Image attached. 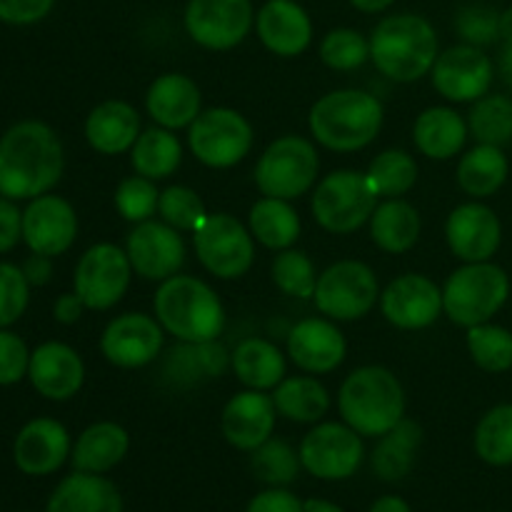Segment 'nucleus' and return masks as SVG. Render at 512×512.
<instances>
[{"instance_id":"nucleus-1","label":"nucleus","mask_w":512,"mask_h":512,"mask_svg":"<svg viewBox=\"0 0 512 512\" xmlns=\"http://www.w3.org/2000/svg\"><path fill=\"white\" fill-rule=\"evenodd\" d=\"M65 155L58 133L40 120H20L0 138V195L33 200L63 178Z\"/></svg>"},{"instance_id":"nucleus-2","label":"nucleus","mask_w":512,"mask_h":512,"mask_svg":"<svg viewBox=\"0 0 512 512\" xmlns=\"http://www.w3.org/2000/svg\"><path fill=\"white\" fill-rule=\"evenodd\" d=\"M438 55V33L418 13L388 15L370 35V60L385 78L398 83H415L430 75Z\"/></svg>"},{"instance_id":"nucleus-3","label":"nucleus","mask_w":512,"mask_h":512,"mask_svg":"<svg viewBox=\"0 0 512 512\" xmlns=\"http://www.w3.org/2000/svg\"><path fill=\"white\" fill-rule=\"evenodd\" d=\"M383 103L365 90L343 88L323 95L310 108V135L335 153H355L378 138L383 128Z\"/></svg>"},{"instance_id":"nucleus-4","label":"nucleus","mask_w":512,"mask_h":512,"mask_svg":"<svg viewBox=\"0 0 512 512\" xmlns=\"http://www.w3.org/2000/svg\"><path fill=\"white\" fill-rule=\"evenodd\" d=\"M343 423L363 438H383L405 418V393L398 375L383 365H365L343 380L338 393Z\"/></svg>"},{"instance_id":"nucleus-5","label":"nucleus","mask_w":512,"mask_h":512,"mask_svg":"<svg viewBox=\"0 0 512 512\" xmlns=\"http://www.w3.org/2000/svg\"><path fill=\"white\" fill-rule=\"evenodd\" d=\"M153 310L165 333L180 343L218 340L225 328V308L215 290L193 275H173L155 290Z\"/></svg>"},{"instance_id":"nucleus-6","label":"nucleus","mask_w":512,"mask_h":512,"mask_svg":"<svg viewBox=\"0 0 512 512\" xmlns=\"http://www.w3.org/2000/svg\"><path fill=\"white\" fill-rule=\"evenodd\" d=\"M510 298V275L493 260L465 263L443 285V313L460 328L490 323Z\"/></svg>"},{"instance_id":"nucleus-7","label":"nucleus","mask_w":512,"mask_h":512,"mask_svg":"<svg viewBox=\"0 0 512 512\" xmlns=\"http://www.w3.org/2000/svg\"><path fill=\"white\" fill-rule=\"evenodd\" d=\"M378 208V193L368 175L358 170H335L315 188L310 210L315 223L335 235H350L370 223Z\"/></svg>"},{"instance_id":"nucleus-8","label":"nucleus","mask_w":512,"mask_h":512,"mask_svg":"<svg viewBox=\"0 0 512 512\" xmlns=\"http://www.w3.org/2000/svg\"><path fill=\"white\" fill-rule=\"evenodd\" d=\"M320 158L315 145L300 135L273 140L255 165V185L265 198L295 200L318 180Z\"/></svg>"},{"instance_id":"nucleus-9","label":"nucleus","mask_w":512,"mask_h":512,"mask_svg":"<svg viewBox=\"0 0 512 512\" xmlns=\"http://www.w3.org/2000/svg\"><path fill=\"white\" fill-rule=\"evenodd\" d=\"M380 298L378 275L363 260H340L318 275L313 303L330 320H360Z\"/></svg>"},{"instance_id":"nucleus-10","label":"nucleus","mask_w":512,"mask_h":512,"mask_svg":"<svg viewBox=\"0 0 512 512\" xmlns=\"http://www.w3.org/2000/svg\"><path fill=\"white\" fill-rule=\"evenodd\" d=\"M193 245L200 265L220 280H238L253 268V233L230 213H208L193 233Z\"/></svg>"},{"instance_id":"nucleus-11","label":"nucleus","mask_w":512,"mask_h":512,"mask_svg":"<svg viewBox=\"0 0 512 512\" xmlns=\"http://www.w3.org/2000/svg\"><path fill=\"white\" fill-rule=\"evenodd\" d=\"M253 125L233 108L203 110L188 128V145L208 168H233L253 150Z\"/></svg>"},{"instance_id":"nucleus-12","label":"nucleus","mask_w":512,"mask_h":512,"mask_svg":"<svg viewBox=\"0 0 512 512\" xmlns=\"http://www.w3.org/2000/svg\"><path fill=\"white\" fill-rule=\"evenodd\" d=\"M133 265L128 253L113 243H98L80 255L73 290L88 310H110L128 293Z\"/></svg>"},{"instance_id":"nucleus-13","label":"nucleus","mask_w":512,"mask_h":512,"mask_svg":"<svg viewBox=\"0 0 512 512\" xmlns=\"http://www.w3.org/2000/svg\"><path fill=\"white\" fill-rule=\"evenodd\" d=\"M185 33L208 50H233L255 28L253 0H188Z\"/></svg>"},{"instance_id":"nucleus-14","label":"nucleus","mask_w":512,"mask_h":512,"mask_svg":"<svg viewBox=\"0 0 512 512\" xmlns=\"http://www.w3.org/2000/svg\"><path fill=\"white\" fill-rule=\"evenodd\" d=\"M300 463L318 480H348L363 465V435L345 423H320L300 443Z\"/></svg>"},{"instance_id":"nucleus-15","label":"nucleus","mask_w":512,"mask_h":512,"mask_svg":"<svg viewBox=\"0 0 512 512\" xmlns=\"http://www.w3.org/2000/svg\"><path fill=\"white\" fill-rule=\"evenodd\" d=\"M433 88L450 103H475L490 93L495 80V63L483 48L453 45L438 55L433 70Z\"/></svg>"},{"instance_id":"nucleus-16","label":"nucleus","mask_w":512,"mask_h":512,"mask_svg":"<svg viewBox=\"0 0 512 512\" xmlns=\"http://www.w3.org/2000/svg\"><path fill=\"white\" fill-rule=\"evenodd\" d=\"M125 253L133 265V273L155 283L173 278L185 265L183 235L163 220L150 218L145 223H135L125 240Z\"/></svg>"},{"instance_id":"nucleus-17","label":"nucleus","mask_w":512,"mask_h":512,"mask_svg":"<svg viewBox=\"0 0 512 512\" xmlns=\"http://www.w3.org/2000/svg\"><path fill=\"white\" fill-rule=\"evenodd\" d=\"M160 350H163V325L153 315H118L105 325L100 335V353L115 368H145L158 360Z\"/></svg>"},{"instance_id":"nucleus-18","label":"nucleus","mask_w":512,"mask_h":512,"mask_svg":"<svg viewBox=\"0 0 512 512\" xmlns=\"http://www.w3.org/2000/svg\"><path fill=\"white\" fill-rule=\"evenodd\" d=\"M78 238V215L75 208L60 195H38L28 200L23 210V243L30 253L63 255L73 248Z\"/></svg>"},{"instance_id":"nucleus-19","label":"nucleus","mask_w":512,"mask_h":512,"mask_svg":"<svg viewBox=\"0 0 512 512\" xmlns=\"http://www.w3.org/2000/svg\"><path fill=\"white\" fill-rule=\"evenodd\" d=\"M445 240L453 255L463 263H485L503 243V223L490 205L480 200L458 205L445 223Z\"/></svg>"},{"instance_id":"nucleus-20","label":"nucleus","mask_w":512,"mask_h":512,"mask_svg":"<svg viewBox=\"0 0 512 512\" xmlns=\"http://www.w3.org/2000/svg\"><path fill=\"white\" fill-rule=\"evenodd\" d=\"M380 310L395 328L423 330L443 313V288L428 275H400L380 293Z\"/></svg>"},{"instance_id":"nucleus-21","label":"nucleus","mask_w":512,"mask_h":512,"mask_svg":"<svg viewBox=\"0 0 512 512\" xmlns=\"http://www.w3.org/2000/svg\"><path fill=\"white\" fill-rule=\"evenodd\" d=\"M28 380L45 400L63 403L75 398L83 388L85 363L75 348L50 340L30 353Z\"/></svg>"},{"instance_id":"nucleus-22","label":"nucleus","mask_w":512,"mask_h":512,"mask_svg":"<svg viewBox=\"0 0 512 512\" xmlns=\"http://www.w3.org/2000/svg\"><path fill=\"white\" fill-rule=\"evenodd\" d=\"M275 418H278V408L273 403V395L248 388L228 400L220 415V430L233 448L253 453L265 440L273 438Z\"/></svg>"},{"instance_id":"nucleus-23","label":"nucleus","mask_w":512,"mask_h":512,"mask_svg":"<svg viewBox=\"0 0 512 512\" xmlns=\"http://www.w3.org/2000/svg\"><path fill=\"white\" fill-rule=\"evenodd\" d=\"M73 453L70 435L63 423L53 418H35L20 428L13 443V460L20 473L50 475L63 468L68 455Z\"/></svg>"},{"instance_id":"nucleus-24","label":"nucleus","mask_w":512,"mask_h":512,"mask_svg":"<svg viewBox=\"0 0 512 512\" xmlns=\"http://www.w3.org/2000/svg\"><path fill=\"white\" fill-rule=\"evenodd\" d=\"M348 343L330 318H305L288 333V355L310 375L333 373L343 365Z\"/></svg>"},{"instance_id":"nucleus-25","label":"nucleus","mask_w":512,"mask_h":512,"mask_svg":"<svg viewBox=\"0 0 512 512\" xmlns=\"http://www.w3.org/2000/svg\"><path fill=\"white\" fill-rule=\"evenodd\" d=\"M255 30L260 43L280 58H295L313 43V20L295 0H268L260 5Z\"/></svg>"},{"instance_id":"nucleus-26","label":"nucleus","mask_w":512,"mask_h":512,"mask_svg":"<svg viewBox=\"0 0 512 512\" xmlns=\"http://www.w3.org/2000/svg\"><path fill=\"white\" fill-rule=\"evenodd\" d=\"M145 110L160 128H190L193 120L203 113V95L198 83L188 75L165 73L150 83Z\"/></svg>"},{"instance_id":"nucleus-27","label":"nucleus","mask_w":512,"mask_h":512,"mask_svg":"<svg viewBox=\"0 0 512 512\" xmlns=\"http://www.w3.org/2000/svg\"><path fill=\"white\" fill-rule=\"evenodd\" d=\"M140 135V115L125 100H105L85 118V140L100 155L128 153Z\"/></svg>"},{"instance_id":"nucleus-28","label":"nucleus","mask_w":512,"mask_h":512,"mask_svg":"<svg viewBox=\"0 0 512 512\" xmlns=\"http://www.w3.org/2000/svg\"><path fill=\"white\" fill-rule=\"evenodd\" d=\"M230 368V353L218 340L183 343L168 350L163 360V378L175 388H190L203 380L220 378Z\"/></svg>"},{"instance_id":"nucleus-29","label":"nucleus","mask_w":512,"mask_h":512,"mask_svg":"<svg viewBox=\"0 0 512 512\" xmlns=\"http://www.w3.org/2000/svg\"><path fill=\"white\" fill-rule=\"evenodd\" d=\"M45 512H123V498L103 475L75 470L60 480Z\"/></svg>"},{"instance_id":"nucleus-30","label":"nucleus","mask_w":512,"mask_h":512,"mask_svg":"<svg viewBox=\"0 0 512 512\" xmlns=\"http://www.w3.org/2000/svg\"><path fill=\"white\" fill-rule=\"evenodd\" d=\"M468 120L453 108L423 110L413 125V140L423 155L430 160H450L468 143Z\"/></svg>"},{"instance_id":"nucleus-31","label":"nucleus","mask_w":512,"mask_h":512,"mask_svg":"<svg viewBox=\"0 0 512 512\" xmlns=\"http://www.w3.org/2000/svg\"><path fill=\"white\" fill-rule=\"evenodd\" d=\"M128 448V430L118 423L103 420V423H93L80 433L78 443L73 445V453H70V460H73V468L80 470V473L103 475L128 455Z\"/></svg>"},{"instance_id":"nucleus-32","label":"nucleus","mask_w":512,"mask_h":512,"mask_svg":"<svg viewBox=\"0 0 512 512\" xmlns=\"http://www.w3.org/2000/svg\"><path fill=\"white\" fill-rule=\"evenodd\" d=\"M230 368L250 390H273L285 378V355L265 338H245L230 353Z\"/></svg>"},{"instance_id":"nucleus-33","label":"nucleus","mask_w":512,"mask_h":512,"mask_svg":"<svg viewBox=\"0 0 512 512\" xmlns=\"http://www.w3.org/2000/svg\"><path fill=\"white\" fill-rule=\"evenodd\" d=\"M510 175V160L498 145L478 143L460 158L458 185L473 200L490 198L498 193Z\"/></svg>"},{"instance_id":"nucleus-34","label":"nucleus","mask_w":512,"mask_h":512,"mask_svg":"<svg viewBox=\"0 0 512 512\" xmlns=\"http://www.w3.org/2000/svg\"><path fill=\"white\" fill-rule=\"evenodd\" d=\"M370 238L385 253H408L420 238V213L400 198H388L370 218Z\"/></svg>"},{"instance_id":"nucleus-35","label":"nucleus","mask_w":512,"mask_h":512,"mask_svg":"<svg viewBox=\"0 0 512 512\" xmlns=\"http://www.w3.org/2000/svg\"><path fill=\"white\" fill-rule=\"evenodd\" d=\"M423 440V430L418 423L403 418L393 430L380 438L373 450V473L385 483L403 480L413 470L415 453Z\"/></svg>"},{"instance_id":"nucleus-36","label":"nucleus","mask_w":512,"mask_h":512,"mask_svg":"<svg viewBox=\"0 0 512 512\" xmlns=\"http://www.w3.org/2000/svg\"><path fill=\"white\" fill-rule=\"evenodd\" d=\"M180 160H183V145L178 135L160 125L143 130L130 148V163L135 173L150 180L170 178L178 170Z\"/></svg>"},{"instance_id":"nucleus-37","label":"nucleus","mask_w":512,"mask_h":512,"mask_svg":"<svg viewBox=\"0 0 512 512\" xmlns=\"http://www.w3.org/2000/svg\"><path fill=\"white\" fill-rule=\"evenodd\" d=\"M250 233L270 250L293 248L300 238V218L290 200L263 198L250 208Z\"/></svg>"},{"instance_id":"nucleus-38","label":"nucleus","mask_w":512,"mask_h":512,"mask_svg":"<svg viewBox=\"0 0 512 512\" xmlns=\"http://www.w3.org/2000/svg\"><path fill=\"white\" fill-rule=\"evenodd\" d=\"M273 403L293 423H318L330 410V395L323 383L310 375H298L280 380L278 388H273Z\"/></svg>"},{"instance_id":"nucleus-39","label":"nucleus","mask_w":512,"mask_h":512,"mask_svg":"<svg viewBox=\"0 0 512 512\" xmlns=\"http://www.w3.org/2000/svg\"><path fill=\"white\" fill-rule=\"evenodd\" d=\"M475 453L493 468L512 465V403H500L480 418L475 428Z\"/></svg>"},{"instance_id":"nucleus-40","label":"nucleus","mask_w":512,"mask_h":512,"mask_svg":"<svg viewBox=\"0 0 512 512\" xmlns=\"http://www.w3.org/2000/svg\"><path fill=\"white\" fill-rule=\"evenodd\" d=\"M468 130L475 143L503 145L512 143V98L510 95L488 93L475 100L468 113Z\"/></svg>"},{"instance_id":"nucleus-41","label":"nucleus","mask_w":512,"mask_h":512,"mask_svg":"<svg viewBox=\"0 0 512 512\" xmlns=\"http://www.w3.org/2000/svg\"><path fill=\"white\" fill-rule=\"evenodd\" d=\"M365 175L378 198H400L418 183V163L405 150H383L375 155Z\"/></svg>"},{"instance_id":"nucleus-42","label":"nucleus","mask_w":512,"mask_h":512,"mask_svg":"<svg viewBox=\"0 0 512 512\" xmlns=\"http://www.w3.org/2000/svg\"><path fill=\"white\" fill-rule=\"evenodd\" d=\"M468 353L485 373H508L512 370V330L495 323L473 325L468 328Z\"/></svg>"},{"instance_id":"nucleus-43","label":"nucleus","mask_w":512,"mask_h":512,"mask_svg":"<svg viewBox=\"0 0 512 512\" xmlns=\"http://www.w3.org/2000/svg\"><path fill=\"white\" fill-rule=\"evenodd\" d=\"M250 468H253L255 478L260 483L283 488V485H290L298 478L303 463H300V453H295L285 440L270 438L258 450H253Z\"/></svg>"},{"instance_id":"nucleus-44","label":"nucleus","mask_w":512,"mask_h":512,"mask_svg":"<svg viewBox=\"0 0 512 512\" xmlns=\"http://www.w3.org/2000/svg\"><path fill=\"white\" fill-rule=\"evenodd\" d=\"M158 213L163 223L170 228L180 230V233H195L208 218L203 198L195 193L188 185H170L160 193L158 200Z\"/></svg>"},{"instance_id":"nucleus-45","label":"nucleus","mask_w":512,"mask_h":512,"mask_svg":"<svg viewBox=\"0 0 512 512\" xmlns=\"http://www.w3.org/2000/svg\"><path fill=\"white\" fill-rule=\"evenodd\" d=\"M273 283L283 290L285 295L308 300L315 295L318 275H315L313 260L300 250H278L273 260Z\"/></svg>"},{"instance_id":"nucleus-46","label":"nucleus","mask_w":512,"mask_h":512,"mask_svg":"<svg viewBox=\"0 0 512 512\" xmlns=\"http://www.w3.org/2000/svg\"><path fill=\"white\" fill-rule=\"evenodd\" d=\"M320 60L333 70H355L370 60V40L355 28H335L320 43Z\"/></svg>"},{"instance_id":"nucleus-47","label":"nucleus","mask_w":512,"mask_h":512,"mask_svg":"<svg viewBox=\"0 0 512 512\" xmlns=\"http://www.w3.org/2000/svg\"><path fill=\"white\" fill-rule=\"evenodd\" d=\"M160 193L155 188V180L145 175H133L125 178L115 190V208L130 223H145L158 213Z\"/></svg>"},{"instance_id":"nucleus-48","label":"nucleus","mask_w":512,"mask_h":512,"mask_svg":"<svg viewBox=\"0 0 512 512\" xmlns=\"http://www.w3.org/2000/svg\"><path fill=\"white\" fill-rule=\"evenodd\" d=\"M30 303V283L23 268L0 263V328H10L25 315Z\"/></svg>"},{"instance_id":"nucleus-49","label":"nucleus","mask_w":512,"mask_h":512,"mask_svg":"<svg viewBox=\"0 0 512 512\" xmlns=\"http://www.w3.org/2000/svg\"><path fill=\"white\" fill-rule=\"evenodd\" d=\"M460 38L475 48H485L500 40V13L490 5H465L455 18Z\"/></svg>"},{"instance_id":"nucleus-50","label":"nucleus","mask_w":512,"mask_h":512,"mask_svg":"<svg viewBox=\"0 0 512 512\" xmlns=\"http://www.w3.org/2000/svg\"><path fill=\"white\" fill-rule=\"evenodd\" d=\"M30 353L25 340L15 335L10 328H0V385H18L28 378Z\"/></svg>"},{"instance_id":"nucleus-51","label":"nucleus","mask_w":512,"mask_h":512,"mask_svg":"<svg viewBox=\"0 0 512 512\" xmlns=\"http://www.w3.org/2000/svg\"><path fill=\"white\" fill-rule=\"evenodd\" d=\"M55 0H0V20L8 25H35L48 18Z\"/></svg>"},{"instance_id":"nucleus-52","label":"nucleus","mask_w":512,"mask_h":512,"mask_svg":"<svg viewBox=\"0 0 512 512\" xmlns=\"http://www.w3.org/2000/svg\"><path fill=\"white\" fill-rule=\"evenodd\" d=\"M23 240V210L15 200L0 195V255L10 253Z\"/></svg>"},{"instance_id":"nucleus-53","label":"nucleus","mask_w":512,"mask_h":512,"mask_svg":"<svg viewBox=\"0 0 512 512\" xmlns=\"http://www.w3.org/2000/svg\"><path fill=\"white\" fill-rule=\"evenodd\" d=\"M245 512H305L298 495L285 488H270L255 495Z\"/></svg>"},{"instance_id":"nucleus-54","label":"nucleus","mask_w":512,"mask_h":512,"mask_svg":"<svg viewBox=\"0 0 512 512\" xmlns=\"http://www.w3.org/2000/svg\"><path fill=\"white\" fill-rule=\"evenodd\" d=\"M20 268H23L30 288H40V285L50 283V278H53V258H48V255L30 253Z\"/></svg>"},{"instance_id":"nucleus-55","label":"nucleus","mask_w":512,"mask_h":512,"mask_svg":"<svg viewBox=\"0 0 512 512\" xmlns=\"http://www.w3.org/2000/svg\"><path fill=\"white\" fill-rule=\"evenodd\" d=\"M83 310H85V303L78 298V293H75V290H73V293L60 295V298L55 300V305H53L55 320H58V323H63V325L78 323V320L83 318Z\"/></svg>"},{"instance_id":"nucleus-56","label":"nucleus","mask_w":512,"mask_h":512,"mask_svg":"<svg viewBox=\"0 0 512 512\" xmlns=\"http://www.w3.org/2000/svg\"><path fill=\"white\" fill-rule=\"evenodd\" d=\"M370 512H413V510H410V505L405 503L403 498H398V495H383V498L375 500Z\"/></svg>"},{"instance_id":"nucleus-57","label":"nucleus","mask_w":512,"mask_h":512,"mask_svg":"<svg viewBox=\"0 0 512 512\" xmlns=\"http://www.w3.org/2000/svg\"><path fill=\"white\" fill-rule=\"evenodd\" d=\"M498 73L500 78H503V83L512 90V45H500Z\"/></svg>"},{"instance_id":"nucleus-58","label":"nucleus","mask_w":512,"mask_h":512,"mask_svg":"<svg viewBox=\"0 0 512 512\" xmlns=\"http://www.w3.org/2000/svg\"><path fill=\"white\" fill-rule=\"evenodd\" d=\"M348 3L353 5L355 10H360V13H383V10H388L395 0H348Z\"/></svg>"},{"instance_id":"nucleus-59","label":"nucleus","mask_w":512,"mask_h":512,"mask_svg":"<svg viewBox=\"0 0 512 512\" xmlns=\"http://www.w3.org/2000/svg\"><path fill=\"white\" fill-rule=\"evenodd\" d=\"M500 45H512V5L500 13Z\"/></svg>"},{"instance_id":"nucleus-60","label":"nucleus","mask_w":512,"mask_h":512,"mask_svg":"<svg viewBox=\"0 0 512 512\" xmlns=\"http://www.w3.org/2000/svg\"><path fill=\"white\" fill-rule=\"evenodd\" d=\"M303 508H305V512H345L335 503H330V500H320V498L308 500V503H303Z\"/></svg>"}]
</instances>
